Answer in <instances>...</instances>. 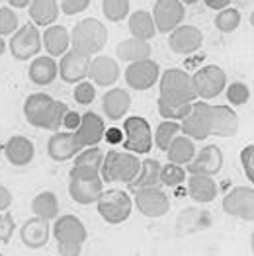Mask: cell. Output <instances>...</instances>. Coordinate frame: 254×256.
Wrapping results in <instances>:
<instances>
[{"instance_id":"1","label":"cell","mask_w":254,"mask_h":256,"mask_svg":"<svg viewBox=\"0 0 254 256\" xmlns=\"http://www.w3.org/2000/svg\"><path fill=\"white\" fill-rule=\"evenodd\" d=\"M68 112V106L64 102H59L51 98L45 92L30 94L24 102V118L32 128L47 129V131H59L63 128L64 114Z\"/></svg>"},{"instance_id":"2","label":"cell","mask_w":254,"mask_h":256,"mask_svg":"<svg viewBox=\"0 0 254 256\" xmlns=\"http://www.w3.org/2000/svg\"><path fill=\"white\" fill-rule=\"evenodd\" d=\"M158 100L168 106H184L196 102L192 76L182 68H168L158 76Z\"/></svg>"},{"instance_id":"3","label":"cell","mask_w":254,"mask_h":256,"mask_svg":"<svg viewBox=\"0 0 254 256\" xmlns=\"http://www.w3.org/2000/svg\"><path fill=\"white\" fill-rule=\"evenodd\" d=\"M104 192V180L100 170L88 166H74L68 172V196L80 206L96 204L100 194Z\"/></svg>"},{"instance_id":"4","label":"cell","mask_w":254,"mask_h":256,"mask_svg":"<svg viewBox=\"0 0 254 256\" xmlns=\"http://www.w3.org/2000/svg\"><path fill=\"white\" fill-rule=\"evenodd\" d=\"M139 168H141V160L137 158V154H133L129 150L110 149L104 154L100 176H102L104 184H112V182L129 184L137 176Z\"/></svg>"},{"instance_id":"5","label":"cell","mask_w":254,"mask_h":256,"mask_svg":"<svg viewBox=\"0 0 254 256\" xmlns=\"http://www.w3.org/2000/svg\"><path fill=\"white\" fill-rule=\"evenodd\" d=\"M108 43L106 26L96 18H84L74 24L70 32V47L86 53V55H98Z\"/></svg>"},{"instance_id":"6","label":"cell","mask_w":254,"mask_h":256,"mask_svg":"<svg viewBox=\"0 0 254 256\" xmlns=\"http://www.w3.org/2000/svg\"><path fill=\"white\" fill-rule=\"evenodd\" d=\"M96 208L108 225H122L133 212V200L126 190H104L96 200Z\"/></svg>"},{"instance_id":"7","label":"cell","mask_w":254,"mask_h":256,"mask_svg":"<svg viewBox=\"0 0 254 256\" xmlns=\"http://www.w3.org/2000/svg\"><path fill=\"white\" fill-rule=\"evenodd\" d=\"M180 131L194 141H206L213 133V110L206 100L192 102L190 114L180 122Z\"/></svg>"},{"instance_id":"8","label":"cell","mask_w":254,"mask_h":256,"mask_svg":"<svg viewBox=\"0 0 254 256\" xmlns=\"http://www.w3.org/2000/svg\"><path fill=\"white\" fill-rule=\"evenodd\" d=\"M192 86L198 100H213L227 86V72L217 64H206L192 74Z\"/></svg>"},{"instance_id":"9","label":"cell","mask_w":254,"mask_h":256,"mask_svg":"<svg viewBox=\"0 0 254 256\" xmlns=\"http://www.w3.org/2000/svg\"><path fill=\"white\" fill-rule=\"evenodd\" d=\"M124 149L133 154H148L152 149V129L145 118L131 116L124 122Z\"/></svg>"},{"instance_id":"10","label":"cell","mask_w":254,"mask_h":256,"mask_svg":"<svg viewBox=\"0 0 254 256\" xmlns=\"http://www.w3.org/2000/svg\"><path fill=\"white\" fill-rule=\"evenodd\" d=\"M133 194V208H137V212L148 219L164 217L170 212V198L164 190H160V186L139 188Z\"/></svg>"},{"instance_id":"11","label":"cell","mask_w":254,"mask_h":256,"mask_svg":"<svg viewBox=\"0 0 254 256\" xmlns=\"http://www.w3.org/2000/svg\"><path fill=\"white\" fill-rule=\"evenodd\" d=\"M10 53L16 61H28L40 55L42 51V34L36 24H26L12 34V40L8 43Z\"/></svg>"},{"instance_id":"12","label":"cell","mask_w":254,"mask_h":256,"mask_svg":"<svg viewBox=\"0 0 254 256\" xmlns=\"http://www.w3.org/2000/svg\"><path fill=\"white\" fill-rule=\"evenodd\" d=\"M53 221L55 225L51 229V235L55 236L57 246H82L86 242L88 231L76 215H59Z\"/></svg>"},{"instance_id":"13","label":"cell","mask_w":254,"mask_h":256,"mask_svg":"<svg viewBox=\"0 0 254 256\" xmlns=\"http://www.w3.org/2000/svg\"><path fill=\"white\" fill-rule=\"evenodd\" d=\"M124 76H126V82L129 88H133L137 92H145V90H150L152 86L158 82L160 66L152 59L135 61V63L127 64Z\"/></svg>"},{"instance_id":"14","label":"cell","mask_w":254,"mask_h":256,"mask_svg":"<svg viewBox=\"0 0 254 256\" xmlns=\"http://www.w3.org/2000/svg\"><path fill=\"white\" fill-rule=\"evenodd\" d=\"M150 16L154 22L156 34H170L184 22L186 10L180 0H156Z\"/></svg>"},{"instance_id":"15","label":"cell","mask_w":254,"mask_h":256,"mask_svg":"<svg viewBox=\"0 0 254 256\" xmlns=\"http://www.w3.org/2000/svg\"><path fill=\"white\" fill-rule=\"evenodd\" d=\"M223 212L231 217L252 221L254 219V188L236 186L223 198Z\"/></svg>"},{"instance_id":"16","label":"cell","mask_w":254,"mask_h":256,"mask_svg":"<svg viewBox=\"0 0 254 256\" xmlns=\"http://www.w3.org/2000/svg\"><path fill=\"white\" fill-rule=\"evenodd\" d=\"M74 143L78 149H86V147H94L98 145L104 135H106V124L104 118L98 116L96 112H84L80 116V124L74 129Z\"/></svg>"},{"instance_id":"17","label":"cell","mask_w":254,"mask_h":256,"mask_svg":"<svg viewBox=\"0 0 254 256\" xmlns=\"http://www.w3.org/2000/svg\"><path fill=\"white\" fill-rule=\"evenodd\" d=\"M204 45V34L200 28L190 24H180L168 34V47L176 55H192Z\"/></svg>"},{"instance_id":"18","label":"cell","mask_w":254,"mask_h":256,"mask_svg":"<svg viewBox=\"0 0 254 256\" xmlns=\"http://www.w3.org/2000/svg\"><path fill=\"white\" fill-rule=\"evenodd\" d=\"M59 74L66 84H76L80 80L88 78V66H90V55L80 53L76 49H68L61 55L59 61Z\"/></svg>"},{"instance_id":"19","label":"cell","mask_w":254,"mask_h":256,"mask_svg":"<svg viewBox=\"0 0 254 256\" xmlns=\"http://www.w3.org/2000/svg\"><path fill=\"white\" fill-rule=\"evenodd\" d=\"M223 150L217 145H206L200 152H196V156L186 164V172L188 174H208V176H215L223 168Z\"/></svg>"},{"instance_id":"20","label":"cell","mask_w":254,"mask_h":256,"mask_svg":"<svg viewBox=\"0 0 254 256\" xmlns=\"http://www.w3.org/2000/svg\"><path fill=\"white\" fill-rule=\"evenodd\" d=\"M49 238H51V227H49L47 219L34 215L20 227L22 244L32 248V250H40L43 246H47Z\"/></svg>"},{"instance_id":"21","label":"cell","mask_w":254,"mask_h":256,"mask_svg":"<svg viewBox=\"0 0 254 256\" xmlns=\"http://www.w3.org/2000/svg\"><path fill=\"white\" fill-rule=\"evenodd\" d=\"M88 78L96 86H114L120 78V64L108 55H96L94 59H90Z\"/></svg>"},{"instance_id":"22","label":"cell","mask_w":254,"mask_h":256,"mask_svg":"<svg viewBox=\"0 0 254 256\" xmlns=\"http://www.w3.org/2000/svg\"><path fill=\"white\" fill-rule=\"evenodd\" d=\"M2 152L12 166H28L36 156V147L28 137L14 135L4 143Z\"/></svg>"},{"instance_id":"23","label":"cell","mask_w":254,"mask_h":256,"mask_svg":"<svg viewBox=\"0 0 254 256\" xmlns=\"http://www.w3.org/2000/svg\"><path fill=\"white\" fill-rule=\"evenodd\" d=\"M72 131H55L47 141V154L55 162H66L78 152Z\"/></svg>"},{"instance_id":"24","label":"cell","mask_w":254,"mask_h":256,"mask_svg":"<svg viewBox=\"0 0 254 256\" xmlns=\"http://www.w3.org/2000/svg\"><path fill=\"white\" fill-rule=\"evenodd\" d=\"M186 182H188V196L196 204H212V202H215V198L219 194V186H217L213 176L190 174V176H186Z\"/></svg>"},{"instance_id":"25","label":"cell","mask_w":254,"mask_h":256,"mask_svg":"<svg viewBox=\"0 0 254 256\" xmlns=\"http://www.w3.org/2000/svg\"><path fill=\"white\" fill-rule=\"evenodd\" d=\"M42 47L47 51L49 57H61L70 49V32L57 24L47 26L42 36Z\"/></svg>"},{"instance_id":"26","label":"cell","mask_w":254,"mask_h":256,"mask_svg":"<svg viewBox=\"0 0 254 256\" xmlns=\"http://www.w3.org/2000/svg\"><path fill=\"white\" fill-rule=\"evenodd\" d=\"M131 108V96L124 88H112L102 98V110L110 122H120Z\"/></svg>"},{"instance_id":"27","label":"cell","mask_w":254,"mask_h":256,"mask_svg":"<svg viewBox=\"0 0 254 256\" xmlns=\"http://www.w3.org/2000/svg\"><path fill=\"white\" fill-rule=\"evenodd\" d=\"M213 110V133L217 137H234L238 133V116L231 106L217 104Z\"/></svg>"},{"instance_id":"28","label":"cell","mask_w":254,"mask_h":256,"mask_svg":"<svg viewBox=\"0 0 254 256\" xmlns=\"http://www.w3.org/2000/svg\"><path fill=\"white\" fill-rule=\"evenodd\" d=\"M59 74V66L53 57L43 55V57H34V61L28 66V76L36 86H49Z\"/></svg>"},{"instance_id":"29","label":"cell","mask_w":254,"mask_h":256,"mask_svg":"<svg viewBox=\"0 0 254 256\" xmlns=\"http://www.w3.org/2000/svg\"><path fill=\"white\" fill-rule=\"evenodd\" d=\"M164 152L168 154V162L186 166L192 158L196 156L198 149H196V141H194L192 137L184 135V133H178V135L170 141L168 149L164 150Z\"/></svg>"},{"instance_id":"30","label":"cell","mask_w":254,"mask_h":256,"mask_svg":"<svg viewBox=\"0 0 254 256\" xmlns=\"http://www.w3.org/2000/svg\"><path fill=\"white\" fill-rule=\"evenodd\" d=\"M127 28H129L131 38H135V40L150 42L156 36V28H154L152 16L147 10H137V12L129 14L127 16Z\"/></svg>"},{"instance_id":"31","label":"cell","mask_w":254,"mask_h":256,"mask_svg":"<svg viewBox=\"0 0 254 256\" xmlns=\"http://www.w3.org/2000/svg\"><path fill=\"white\" fill-rule=\"evenodd\" d=\"M160 162L156 158H145L141 160V168L137 172V176L127 184V190L135 192L139 188H148V186H160Z\"/></svg>"},{"instance_id":"32","label":"cell","mask_w":254,"mask_h":256,"mask_svg":"<svg viewBox=\"0 0 254 256\" xmlns=\"http://www.w3.org/2000/svg\"><path fill=\"white\" fill-rule=\"evenodd\" d=\"M150 43L143 42V40H135V38H129L124 42L118 43L116 47V55L118 59L126 61V63H135V61H143V59H150Z\"/></svg>"},{"instance_id":"33","label":"cell","mask_w":254,"mask_h":256,"mask_svg":"<svg viewBox=\"0 0 254 256\" xmlns=\"http://www.w3.org/2000/svg\"><path fill=\"white\" fill-rule=\"evenodd\" d=\"M59 0H32L30 2V18L36 26H51L59 18Z\"/></svg>"},{"instance_id":"34","label":"cell","mask_w":254,"mask_h":256,"mask_svg":"<svg viewBox=\"0 0 254 256\" xmlns=\"http://www.w3.org/2000/svg\"><path fill=\"white\" fill-rule=\"evenodd\" d=\"M32 214L36 217H42L47 221H53L55 217H59V200L57 196L49 190L40 192L32 200Z\"/></svg>"},{"instance_id":"35","label":"cell","mask_w":254,"mask_h":256,"mask_svg":"<svg viewBox=\"0 0 254 256\" xmlns=\"http://www.w3.org/2000/svg\"><path fill=\"white\" fill-rule=\"evenodd\" d=\"M178 133H182L180 131V122H172V120H162L158 126H156V131H154V137H152V143H154V147L158 150H164L168 149L170 141L178 135Z\"/></svg>"},{"instance_id":"36","label":"cell","mask_w":254,"mask_h":256,"mask_svg":"<svg viewBox=\"0 0 254 256\" xmlns=\"http://www.w3.org/2000/svg\"><path fill=\"white\" fill-rule=\"evenodd\" d=\"M186 176H188L186 168L182 164H174V162H168V164L160 166V174H158L160 184L166 186V188H178V186H182L186 182Z\"/></svg>"},{"instance_id":"37","label":"cell","mask_w":254,"mask_h":256,"mask_svg":"<svg viewBox=\"0 0 254 256\" xmlns=\"http://www.w3.org/2000/svg\"><path fill=\"white\" fill-rule=\"evenodd\" d=\"M129 0H102V14L108 22L118 24L129 16Z\"/></svg>"},{"instance_id":"38","label":"cell","mask_w":254,"mask_h":256,"mask_svg":"<svg viewBox=\"0 0 254 256\" xmlns=\"http://www.w3.org/2000/svg\"><path fill=\"white\" fill-rule=\"evenodd\" d=\"M240 12L236 10V8H231V6H227V8H223V10H219V14H217V18H215V28L221 32V34H231L234 32L238 26H240Z\"/></svg>"},{"instance_id":"39","label":"cell","mask_w":254,"mask_h":256,"mask_svg":"<svg viewBox=\"0 0 254 256\" xmlns=\"http://www.w3.org/2000/svg\"><path fill=\"white\" fill-rule=\"evenodd\" d=\"M102 160H104V150L98 149L96 145H94V147L80 149L74 154V166H88V168L100 170Z\"/></svg>"},{"instance_id":"40","label":"cell","mask_w":254,"mask_h":256,"mask_svg":"<svg viewBox=\"0 0 254 256\" xmlns=\"http://www.w3.org/2000/svg\"><path fill=\"white\" fill-rule=\"evenodd\" d=\"M225 96L231 106H244L246 102H250V88L244 82H231L225 86Z\"/></svg>"},{"instance_id":"41","label":"cell","mask_w":254,"mask_h":256,"mask_svg":"<svg viewBox=\"0 0 254 256\" xmlns=\"http://www.w3.org/2000/svg\"><path fill=\"white\" fill-rule=\"evenodd\" d=\"M158 106V114L162 120H172V122H182L192 110V104H184V106H168L164 102H156Z\"/></svg>"},{"instance_id":"42","label":"cell","mask_w":254,"mask_h":256,"mask_svg":"<svg viewBox=\"0 0 254 256\" xmlns=\"http://www.w3.org/2000/svg\"><path fill=\"white\" fill-rule=\"evenodd\" d=\"M20 26V18L12 8H0V36H12Z\"/></svg>"},{"instance_id":"43","label":"cell","mask_w":254,"mask_h":256,"mask_svg":"<svg viewBox=\"0 0 254 256\" xmlns=\"http://www.w3.org/2000/svg\"><path fill=\"white\" fill-rule=\"evenodd\" d=\"M72 96H74V100H76V104H80V106H88V104H92L94 102V98H96V88L92 82H88V80H80V82H76L74 84V92H72Z\"/></svg>"},{"instance_id":"44","label":"cell","mask_w":254,"mask_h":256,"mask_svg":"<svg viewBox=\"0 0 254 256\" xmlns=\"http://www.w3.org/2000/svg\"><path fill=\"white\" fill-rule=\"evenodd\" d=\"M16 231V223H14V217L12 214L6 210V212H0V242H10V238Z\"/></svg>"},{"instance_id":"45","label":"cell","mask_w":254,"mask_h":256,"mask_svg":"<svg viewBox=\"0 0 254 256\" xmlns=\"http://www.w3.org/2000/svg\"><path fill=\"white\" fill-rule=\"evenodd\" d=\"M240 164L248 182H254V145H246L240 150Z\"/></svg>"},{"instance_id":"46","label":"cell","mask_w":254,"mask_h":256,"mask_svg":"<svg viewBox=\"0 0 254 256\" xmlns=\"http://www.w3.org/2000/svg\"><path fill=\"white\" fill-rule=\"evenodd\" d=\"M88 6H90V0H61V4H59L61 12L66 16L82 14Z\"/></svg>"},{"instance_id":"47","label":"cell","mask_w":254,"mask_h":256,"mask_svg":"<svg viewBox=\"0 0 254 256\" xmlns=\"http://www.w3.org/2000/svg\"><path fill=\"white\" fill-rule=\"evenodd\" d=\"M12 202H14V196L12 192L4 186V184H0V212H6V210H10L12 208Z\"/></svg>"},{"instance_id":"48","label":"cell","mask_w":254,"mask_h":256,"mask_svg":"<svg viewBox=\"0 0 254 256\" xmlns=\"http://www.w3.org/2000/svg\"><path fill=\"white\" fill-rule=\"evenodd\" d=\"M78 124H80V116L68 110V112L64 114L63 128H68V131H72V129H76V128H78Z\"/></svg>"},{"instance_id":"49","label":"cell","mask_w":254,"mask_h":256,"mask_svg":"<svg viewBox=\"0 0 254 256\" xmlns=\"http://www.w3.org/2000/svg\"><path fill=\"white\" fill-rule=\"evenodd\" d=\"M204 2H206V6L212 8V10H223V8H227L233 0H204Z\"/></svg>"},{"instance_id":"50","label":"cell","mask_w":254,"mask_h":256,"mask_svg":"<svg viewBox=\"0 0 254 256\" xmlns=\"http://www.w3.org/2000/svg\"><path fill=\"white\" fill-rule=\"evenodd\" d=\"M57 250L63 256H78L82 252V246H57Z\"/></svg>"},{"instance_id":"51","label":"cell","mask_w":254,"mask_h":256,"mask_svg":"<svg viewBox=\"0 0 254 256\" xmlns=\"http://www.w3.org/2000/svg\"><path fill=\"white\" fill-rule=\"evenodd\" d=\"M6 2H8L12 8H18V10H20V8H28L32 0H6Z\"/></svg>"},{"instance_id":"52","label":"cell","mask_w":254,"mask_h":256,"mask_svg":"<svg viewBox=\"0 0 254 256\" xmlns=\"http://www.w3.org/2000/svg\"><path fill=\"white\" fill-rule=\"evenodd\" d=\"M4 51H6V42H4V38L0 36V57L4 55Z\"/></svg>"},{"instance_id":"53","label":"cell","mask_w":254,"mask_h":256,"mask_svg":"<svg viewBox=\"0 0 254 256\" xmlns=\"http://www.w3.org/2000/svg\"><path fill=\"white\" fill-rule=\"evenodd\" d=\"M180 2L186 6V4H196V2H200V0H180Z\"/></svg>"},{"instance_id":"54","label":"cell","mask_w":254,"mask_h":256,"mask_svg":"<svg viewBox=\"0 0 254 256\" xmlns=\"http://www.w3.org/2000/svg\"><path fill=\"white\" fill-rule=\"evenodd\" d=\"M2 147H4V143H0V152H2Z\"/></svg>"}]
</instances>
